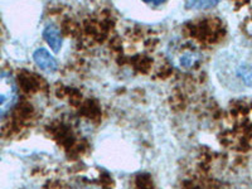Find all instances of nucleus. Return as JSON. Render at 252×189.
<instances>
[{
	"label": "nucleus",
	"instance_id": "1",
	"mask_svg": "<svg viewBox=\"0 0 252 189\" xmlns=\"http://www.w3.org/2000/svg\"><path fill=\"white\" fill-rule=\"evenodd\" d=\"M18 101V86L9 72L0 71V120H3Z\"/></svg>",
	"mask_w": 252,
	"mask_h": 189
},
{
	"label": "nucleus",
	"instance_id": "2",
	"mask_svg": "<svg viewBox=\"0 0 252 189\" xmlns=\"http://www.w3.org/2000/svg\"><path fill=\"white\" fill-rule=\"evenodd\" d=\"M33 60L37 63V66L39 67L42 71L47 72V73H53V72L57 71V61L55 60V57H53L47 49H37V51L34 52V55H33Z\"/></svg>",
	"mask_w": 252,
	"mask_h": 189
},
{
	"label": "nucleus",
	"instance_id": "3",
	"mask_svg": "<svg viewBox=\"0 0 252 189\" xmlns=\"http://www.w3.org/2000/svg\"><path fill=\"white\" fill-rule=\"evenodd\" d=\"M43 37L44 39L47 40L48 46L51 47L52 51L56 52V53H58V52L61 51L63 39H62V34H61V32L57 26H55L53 23L47 24L46 28H44L43 31Z\"/></svg>",
	"mask_w": 252,
	"mask_h": 189
},
{
	"label": "nucleus",
	"instance_id": "4",
	"mask_svg": "<svg viewBox=\"0 0 252 189\" xmlns=\"http://www.w3.org/2000/svg\"><path fill=\"white\" fill-rule=\"evenodd\" d=\"M218 4V1H188L186 6L188 9H195V10H202V9L213 8Z\"/></svg>",
	"mask_w": 252,
	"mask_h": 189
},
{
	"label": "nucleus",
	"instance_id": "5",
	"mask_svg": "<svg viewBox=\"0 0 252 189\" xmlns=\"http://www.w3.org/2000/svg\"><path fill=\"white\" fill-rule=\"evenodd\" d=\"M85 189H90V188H85Z\"/></svg>",
	"mask_w": 252,
	"mask_h": 189
}]
</instances>
